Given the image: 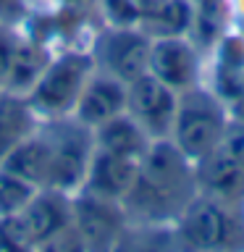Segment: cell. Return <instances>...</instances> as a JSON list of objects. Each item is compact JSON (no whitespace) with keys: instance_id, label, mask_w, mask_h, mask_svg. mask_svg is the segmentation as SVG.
Masks as SVG:
<instances>
[{"instance_id":"1","label":"cell","mask_w":244,"mask_h":252,"mask_svg":"<svg viewBox=\"0 0 244 252\" xmlns=\"http://www.w3.org/2000/svg\"><path fill=\"white\" fill-rule=\"evenodd\" d=\"M197 194L194 163L171 139H155L139 160L131 192L121 202L129 226H171Z\"/></svg>"},{"instance_id":"2","label":"cell","mask_w":244,"mask_h":252,"mask_svg":"<svg viewBox=\"0 0 244 252\" xmlns=\"http://www.w3.org/2000/svg\"><path fill=\"white\" fill-rule=\"evenodd\" d=\"M37 134L45 142L47 153V179L45 187L74 194L82 189L87 168L94 153V131L76 116L42 118Z\"/></svg>"},{"instance_id":"3","label":"cell","mask_w":244,"mask_h":252,"mask_svg":"<svg viewBox=\"0 0 244 252\" xmlns=\"http://www.w3.org/2000/svg\"><path fill=\"white\" fill-rule=\"evenodd\" d=\"M94 71V61L90 47H63L53 53L37 82L29 87L27 100L34 116L42 118H61L74 116L76 100L82 94L87 79Z\"/></svg>"},{"instance_id":"4","label":"cell","mask_w":244,"mask_h":252,"mask_svg":"<svg viewBox=\"0 0 244 252\" xmlns=\"http://www.w3.org/2000/svg\"><path fill=\"white\" fill-rule=\"evenodd\" d=\"M228 124H231L228 105L210 87L197 84L179 94L176 118H173L168 139L194 163L202 155L220 147Z\"/></svg>"},{"instance_id":"5","label":"cell","mask_w":244,"mask_h":252,"mask_svg":"<svg viewBox=\"0 0 244 252\" xmlns=\"http://www.w3.org/2000/svg\"><path fill=\"white\" fill-rule=\"evenodd\" d=\"M171 231L189 250H239L244 247V208L194 194Z\"/></svg>"},{"instance_id":"6","label":"cell","mask_w":244,"mask_h":252,"mask_svg":"<svg viewBox=\"0 0 244 252\" xmlns=\"http://www.w3.org/2000/svg\"><path fill=\"white\" fill-rule=\"evenodd\" d=\"M13 223L24 250H82L68 192L39 187L27 208L13 216Z\"/></svg>"},{"instance_id":"7","label":"cell","mask_w":244,"mask_h":252,"mask_svg":"<svg viewBox=\"0 0 244 252\" xmlns=\"http://www.w3.org/2000/svg\"><path fill=\"white\" fill-rule=\"evenodd\" d=\"M150 47H152V39L139 27H110V24H102L90 42V53L97 71L129 84L137 76L147 74Z\"/></svg>"},{"instance_id":"8","label":"cell","mask_w":244,"mask_h":252,"mask_svg":"<svg viewBox=\"0 0 244 252\" xmlns=\"http://www.w3.org/2000/svg\"><path fill=\"white\" fill-rule=\"evenodd\" d=\"M71 205H74V231L82 250L105 252L121 247L126 242L129 218H126L121 202L79 189L71 194Z\"/></svg>"},{"instance_id":"9","label":"cell","mask_w":244,"mask_h":252,"mask_svg":"<svg viewBox=\"0 0 244 252\" xmlns=\"http://www.w3.org/2000/svg\"><path fill=\"white\" fill-rule=\"evenodd\" d=\"M179 105V92L152 74H142L126 84V113L147 131L150 139H168Z\"/></svg>"},{"instance_id":"10","label":"cell","mask_w":244,"mask_h":252,"mask_svg":"<svg viewBox=\"0 0 244 252\" xmlns=\"http://www.w3.org/2000/svg\"><path fill=\"white\" fill-rule=\"evenodd\" d=\"M147 71L173 92H186L200 84L202 58L192 37H157L150 47Z\"/></svg>"},{"instance_id":"11","label":"cell","mask_w":244,"mask_h":252,"mask_svg":"<svg viewBox=\"0 0 244 252\" xmlns=\"http://www.w3.org/2000/svg\"><path fill=\"white\" fill-rule=\"evenodd\" d=\"M194 184L197 194L244 208V168L223 147H215L213 153L194 160Z\"/></svg>"},{"instance_id":"12","label":"cell","mask_w":244,"mask_h":252,"mask_svg":"<svg viewBox=\"0 0 244 252\" xmlns=\"http://www.w3.org/2000/svg\"><path fill=\"white\" fill-rule=\"evenodd\" d=\"M137 173H139V160L94 147L84 184H82V192L123 202L126 194L131 192L134 181H137Z\"/></svg>"},{"instance_id":"13","label":"cell","mask_w":244,"mask_h":252,"mask_svg":"<svg viewBox=\"0 0 244 252\" xmlns=\"http://www.w3.org/2000/svg\"><path fill=\"white\" fill-rule=\"evenodd\" d=\"M126 110V84L121 79L94 68L76 100L74 116L87 126H100Z\"/></svg>"},{"instance_id":"14","label":"cell","mask_w":244,"mask_h":252,"mask_svg":"<svg viewBox=\"0 0 244 252\" xmlns=\"http://www.w3.org/2000/svg\"><path fill=\"white\" fill-rule=\"evenodd\" d=\"M213 50H215V63H213L210 90L228 105L244 84V37L226 32L213 45Z\"/></svg>"},{"instance_id":"15","label":"cell","mask_w":244,"mask_h":252,"mask_svg":"<svg viewBox=\"0 0 244 252\" xmlns=\"http://www.w3.org/2000/svg\"><path fill=\"white\" fill-rule=\"evenodd\" d=\"M92 131H94V147L108 150V153H116V155L134 158V160H142L145 153L150 150V145H152L147 131L126 110L113 116L110 121L94 126Z\"/></svg>"},{"instance_id":"16","label":"cell","mask_w":244,"mask_h":252,"mask_svg":"<svg viewBox=\"0 0 244 252\" xmlns=\"http://www.w3.org/2000/svg\"><path fill=\"white\" fill-rule=\"evenodd\" d=\"M50 58H53L50 47H45L42 42H37L29 34H24L21 29H16V45H13L11 66H8L3 87L27 94L29 87L37 82V76L42 74V68L47 66Z\"/></svg>"},{"instance_id":"17","label":"cell","mask_w":244,"mask_h":252,"mask_svg":"<svg viewBox=\"0 0 244 252\" xmlns=\"http://www.w3.org/2000/svg\"><path fill=\"white\" fill-rule=\"evenodd\" d=\"M192 24H194L192 0H165L152 11L142 13L137 27L150 39H157V37H189Z\"/></svg>"},{"instance_id":"18","label":"cell","mask_w":244,"mask_h":252,"mask_svg":"<svg viewBox=\"0 0 244 252\" xmlns=\"http://www.w3.org/2000/svg\"><path fill=\"white\" fill-rule=\"evenodd\" d=\"M0 165L8 168V171H13V173H19L21 179L31 181L34 187H45V179H47V153H45L42 137L37 134V126H34V131L27 134V137H24L19 145L5 155V160Z\"/></svg>"},{"instance_id":"19","label":"cell","mask_w":244,"mask_h":252,"mask_svg":"<svg viewBox=\"0 0 244 252\" xmlns=\"http://www.w3.org/2000/svg\"><path fill=\"white\" fill-rule=\"evenodd\" d=\"M37 189L39 187H34L31 181L21 179L19 173L0 165V216L8 218V216L21 213L29 205L31 197L37 194Z\"/></svg>"},{"instance_id":"20","label":"cell","mask_w":244,"mask_h":252,"mask_svg":"<svg viewBox=\"0 0 244 252\" xmlns=\"http://www.w3.org/2000/svg\"><path fill=\"white\" fill-rule=\"evenodd\" d=\"M97 11L110 27H137L142 16L137 0H97Z\"/></svg>"},{"instance_id":"21","label":"cell","mask_w":244,"mask_h":252,"mask_svg":"<svg viewBox=\"0 0 244 252\" xmlns=\"http://www.w3.org/2000/svg\"><path fill=\"white\" fill-rule=\"evenodd\" d=\"M31 11L29 0H0V24L11 29H19Z\"/></svg>"},{"instance_id":"22","label":"cell","mask_w":244,"mask_h":252,"mask_svg":"<svg viewBox=\"0 0 244 252\" xmlns=\"http://www.w3.org/2000/svg\"><path fill=\"white\" fill-rule=\"evenodd\" d=\"M220 147H223L226 153L244 168V121H234V118H231V124H228V129L223 134Z\"/></svg>"},{"instance_id":"23","label":"cell","mask_w":244,"mask_h":252,"mask_svg":"<svg viewBox=\"0 0 244 252\" xmlns=\"http://www.w3.org/2000/svg\"><path fill=\"white\" fill-rule=\"evenodd\" d=\"M24 244H21V236L16 231V223H13V216L3 218L0 216V252H21Z\"/></svg>"},{"instance_id":"24","label":"cell","mask_w":244,"mask_h":252,"mask_svg":"<svg viewBox=\"0 0 244 252\" xmlns=\"http://www.w3.org/2000/svg\"><path fill=\"white\" fill-rule=\"evenodd\" d=\"M53 3L63 8H74V11H84V13H97V0H53Z\"/></svg>"},{"instance_id":"25","label":"cell","mask_w":244,"mask_h":252,"mask_svg":"<svg viewBox=\"0 0 244 252\" xmlns=\"http://www.w3.org/2000/svg\"><path fill=\"white\" fill-rule=\"evenodd\" d=\"M228 113H231L234 121H244V84H242V90L236 92V97L228 102Z\"/></svg>"},{"instance_id":"26","label":"cell","mask_w":244,"mask_h":252,"mask_svg":"<svg viewBox=\"0 0 244 252\" xmlns=\"http://www.w3.org/2000/svg\"><path fill=\"white\" fill-rule=\"evenodd\" d=\"M160 3H165V0H137V5H139V13H145V11H152V8H157Z\"/></svg>"},{"instance_id":"27","label":"cell","mask_w":244,"mask_h":252,"mask_svg":"<svg viewBox=\"0 0 244 252\" xmlns=\"http://www.w3.org/2000/svg\"><path fill=\"white\" fill-rule=\"evenodd\" d=\"M29 3H31V8H34L37 3H42V0H29Z\"/></svg>"},{"instance_id":"28","label":"cell","mask_w":244,"mask_h":252,"mask_svg":"<svg viewBox=\"0 0 244 252\" xmlns=\"http://www.w3.org/2000/svg\"><path fill=\"white\" fill-rule=\"evenodd\" d=\"M0 29H3V24H0Z\"/></svg>"}]
</instances>
